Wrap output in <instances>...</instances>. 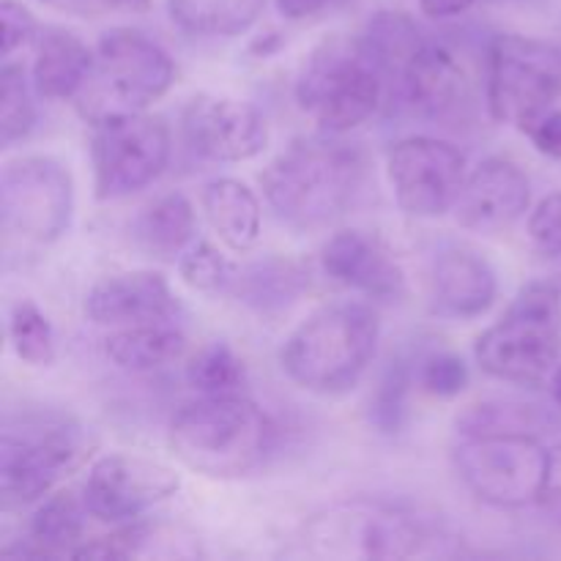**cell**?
Returning <instances> with one entry per match:
<instances>
[{"instance_id": "17", "label": "cell", "mask_w": 561, "mask_h": 561, "mask_svg": "<svg viewBox=\"0 0 561 561\" xmlns=\"http://www.w3.org/2000/svg\"><path fill=\"white\" fill-rule=\"evenodd\" d=\"M531 203V181L518 162L488 157L466 175V184L455 203L460 228L474 233H502L513 228Z\"/></svg>"}, {"instance_id": "33", "label": "cell", "mask_w": 561, "mask_h": 561, "mask_svg": "<svg viewBox=\"0 0 561 561\" xmlns=\"http://www.w3.org/2000/svg\"><path fill=\"white\" fill-rule=\"evenodd\" d=\"M179 274L192 290H201V294H230L239 268L211 241H197V244H192L181 255Z\"/></svg>"}, {"instance_id": "38", "label": "cell", "mask_w": 561, "mask_h": 561, "mask_svg": "<svg viewBox=\"0 0 561 561\" xmlns=\"http://www.w3.org/2000/svg\"><path fill=\"white\" fill-rule=\"evenodd\" d=\"M49 9H58L64 14L71 16H85V20H93V16L113 14V11H135L142 9L148 0H42Z\"/></svg>"}, {"instance_id": "7", "label": "cell", "mask_w": 561, "mask_h": 561, "mask_svg": "<svg viewBox=\"0 0 561 561\" xmlns=\"http://www.w3.org/2000/svg\"><path fill=\"white\" fill-rule=\"evenodd\" d=\"M307 540L321 557L337 559H414L442 553L449 542L442 529L409 510L389 504H345L318 515Z\"/></svg>"}, {"instance_id": "24", "label": "cell", "mask_w": 561, "mask_h": 561, "mask_svg": "<svg viewBox=\"0 0 561 561\" xmlns=\"http://www.w3.org/2000/svg\"><path fill=\"white\" fill-rule=\"evenodd\" d=\"M310 279L296 261L285 257H263L239 268L230 294L261 316H277L301 299Z\"/></svg>"}, {"instance_id": "5", "label": "cell", "mask_w": 561, "mask_h": 561, "mask_svg": "<svg viewBox=\"0 0 561 561\" xmlns=\"http://www.w3.org/2000/svg\"><path fill=\"white\" fill-rule=\"evenodd\" d=\"M477 365L496 381L537 387L561 359V290L548 279L524 285L513 305L474 343Z\"/></svg>"}, {"instance_id": "37", "label": "cell", "mask_w": 561, "mask_h": 561, "mask_svg": "<svg viewBox=\"0 0 561 561\" xmlns=\"http://www.w3.org/2000/svg\"><path fill=\"white\" fill-rule=\"evenodd\" d=\"M524 135L542 157L561 159V110L551 107L524 126Z\"/></svg>"}, {"instance_id": "6", "label": "cell", "mask_w": 561, "mask_h": 561, "mask_svg": "<svg viewBox=\"0 0 561 561\" xmlns=\"http://www.w3.org/2000/svg\"><path fill=\"white\" fill-rule=\"evenodd\" d=\"M387 75L362 38H327L296 80V102L323 135H345L376 115Z\"/></svg>"}, {"instance_id": "40", "label": "cell", "mask_w": 561, "mask_h": 561, "mask_svg": "<svg viewBox=\"0 0 561 561\" xmlns=\"http://www.w3.org/2000/svg\"><path fill=\"white\" fill-rule=\"evenodd\" d=\"M477 0H420L422 14L431 20H453V16L466 14Z\"/></svg>"}, {"instance_id": "16", "label": "cell", "mask_w": 561, "mask_h": 561, "mask_svg": "<svg viewBox=\"0 0 561 561\" xmlns=\"http://www.w3.org/2000/svg\"><path fill=\"white\" fill-rule=\"evenodd\" d=\"M398 88L416 115L438 124L463 118L474 102V85L463 60L447 44L431 38H425L403 66Z\"/></svg>"}, {"instance_id": "39", "label": "cell", "mask_w": 561, "mask_h": 561, "mask_svg": "<svg viewBox=\"0 0 561 561\" xmlns=\"http://www.w3.org/2000/svg\"><path fill=\"white\" fill-rule=\"evenodd\" d=\"M540 507L551 515L553 520L561 524V444L551 449V460H548L546 485H542Z\"/></svg>"}, {"instance_id": "22", "label": "cell", "mask_w": 561, "mask_h": 561, "mask_svg": "<svg viewBox=\"0 0 561 561\" xmlns=\"http://www.w3.org/2000/svg\"><path fill=\"white\" fill-rule=\"evenodd\" d=\"M85 496L75 491H58L44 499L31 515L25 546L16 551H3L5 557H75L85 542Z\"/></svg>"}, {"instance_id": "13", "label": "cell", "mask_w": 561, "mask_h": 561, "mask_svg": "<svg viewBox=\"0 0 561 561\" xmlns=\"http://www.w3.org/2000/svg\"><path fill=\"white\" fill-rule=\"evenodd\" d=\"M387 173L400 211L416 219H436L455 211L469 175L458 146L427 135L394 142L389 148Z\"/></svg>"}, {"instance_id": "27", "label": "cell", "mask_w": 561, "mask_h": 561, "mask_svg": "<svg viewBox=\"0 0 561 561\" xmlns=\"http://www.w3.org/2000/svg\"><path fill=\"white\" fill-rule=\"evenodd\" d=\"M168 9L184 33L233 38L261 20L266 0H168Z\"/></svg>"}, {"instance_id": "10", "label": "cell", "mask_w": 561, "mask_h": 561, "mask_svg": "<svg viewBox=\"0 0 561 561\" xmlns=\"http://www.w3.org/2000/svg\"><path fill=\"white\" fill-rule=\"evenodd\" d=\"M75 219V179L53 157L11 159L0 173V222L5 236L53 244Z\"/></svg>"}, {"instance_id": "35", "label": "cell", "mask_w": 561, "mask_h": 561, "mask_svg": "<svg viewBox=\"0 0 561 561\" xmlns=\"http://www.w3.org/2000/svg\"><path fill=\"white\" fill-rule=\"evenodd\" d=\"M0 25H3V36H0V42H3V47H0L3 60H14L16 53L36 47L38 36H42L36 16L20 0H3L0 3Z\"/></svg>"}, {"instance_id": "26", "label": "cell", "mask_w": 561, "mask_h": 561, "mask_svg": "<svg viewBox=\"0 0 561 561\" xmlns=\"http://www.w3.org/2000/svg\"><path fill=\"white\" fill-rule=\"evenodd\" d=\"M131 230H135V239L142 250L159 257H173L195 241V206L184 192H168L137 214Z\"/></svg>"}, {"instance_id": "9", "label": "cell", "mask_w": 561, "mask_h": 561, "mask_svg": "<svg viewBox=\"0 0 561 561\" xmlns=\"http://www.w3.org/2000/svg\"><path fill=\"white\" fill-rule=\"evenodd\" d=\"M551 449L535 433H471L455 447V469L480 502L499 510L540 504Z\"/></svg>"}, {"instance_id": "15", "label": "cell", "mask_w": 561, "mask_h": 561, "mask_svg": "<svg viewBox=\"0 0 561 561\" xmlns=\"http://www.w3.org/2000/svg\"><path fill=\"white\" fill-rule=\"evenodd\" d=\"M181 129L190 151L208 162H247L268 146L261 110L230 96H195L181 113Z\"/></svg>"}, {"instance_id": "31", "label": "cell", "mask_w": 561, "mask_h": 561, "mask_svg": "<svg viewBox=\"0 0 561 561\" xmlns=\"http://www.w3.org/2000/svg\"><path fill=\"white\" fill-rule=\"evenodd\" d=\"M411 365L414 362L405 359V356H394L370 400V422L383 436L400 433L405 414H409V392L411 383H414V367Z\"/></svg>"}, {"instance_id": "3", "label": "cell", "mask_w": 561, "mask_h": 561, "mask_svg": "<svg viewBox=\"0 0 561 561\" xmlns=\"http://www.w3.org/2000/svg\"><path fill=\"white\" fill-rule=\"evenodd\" d=\"M381 340V318L367 301H334L290 332L279 365L296 387L343 394L359 383Z\"/></svg>"}, {"instance_id": "18", "label": "cell", "mask_w": 561, "mask_h": 561, "mask_svg": "<svg viewBox=\"0 0 561 561\" xmlns=\"http://www.w3.org/2000/svg\"><path fill=\"white\" fill-rule=\"evenodd\" d=\"M179 310L168 279L151 268L110 274L99 279L85 296V316L99 327H140L170 321Z\"/></svg>"}, {"instance_id": "11", "label": "cell", "mask_w": 561, "mask_h": 561, "mask_svg": "<svg viewBox=\"0 0 561 561\" xmlns=\"http://www.w3.org/2000/svg\"><path fill=\"white\" fill-rule=\"evenodd\" d=\"M170 126L162 115H115L93 126V190L96 201H121L151 186L170 162Z\"/></svg>"}, {"instance_id": "42", "label": "cell", "mask_w": 561, "mask_h": 561, "mask_svg": "<svg viewBox=\"0 0 561 561\" xmlns=\"http://www.w3.org/2000/svg\"><path fill=\"white\" fill-rule=\"evenodd\" d=\"M548 389H551L553 403H557L561 409V359L557 362V367H553L551 376H548Z\"/></svg>"}, {"instance_id": "14", "label": "cell", "mask_w": 561, "mask_h": 561, "mask_svg": "<svg viewBox=\"0 0 561 561\" xmlns=\"http://www.w3.org/2000/svg\"><path fill=\"white\" fill-rule=\"evenodd\" d=\"M181 477L162 460L131 453H110L88 469L82 485L88 513L104 524H126L146 510L175 496Z\"/></svg>"}, {"instance_id": "23", "label": "cell", "mask_w": 561, "mask_h": 561, "mask_svg": "<svg viewBox=\"0 0 561 561\" xmlns=\"http://www.w3.org/2000/svg\"><path fill=\"white\" fill-rule=\"evenodd\" d=\"M203 211L214 233L233 252H247L261 239V201L239 179H214L203 186Z\"/></svg>"}, {"instance_id": "28", "label": "cell", "mask_w": 561, "mask_h": 561, "mask_svg": "<svg viewBox=\"0 0 561 561\" xmlns=\"http://www.w3.org/2000/svg\"><path fill=\"white\" fill-rule=\"evenodd\" d=\"M31 82L25 66L3 60V69H0V142L3 148L22 142L36 126Z\"/></svg>"}, {"instance_id": "30", "label": "cell", "mask_w": 561, "mask_h": 561, "mask_svg": "<svg viewBox=\"0 0 561 561\" xmlns=\"http://www.w3.org/2000/svg\"><path fill=\"white\" fill-rule=\"evenodd\" d=\"M244 378V365L228 343H208L186 365V381L201 394H239Z\"/></svg>"}, {"instance_id": "19", "label": "cell", "mask_w": 561, "mask_h": 561, "mask_svg": "<svg viewBox=\"0 0 561 561\" xmlns=\"http://www.w3.org/2000/svg\"><path fill=\"white\" fill-rule=\"evenodd\" d=\"M321 266L329 279L365 294L376 301H400L405 296V274L381 241L362 230H340L327 241Z\"/></svg>"}, {"instance_id": "32", "label": "cell", "mask_w": 561, "mask_h": 561, "mask_svg": "<svg viewBox=\"0 0 561 561\" xmlns=\"http://www.w3.org/2000/svg\"><path fill=\"white\" fill-rule=\"evenodd\" d=\"M460 436L471 433H535L542 425V416L535 405L513 403V400H488L474 403L458 416Z\"/></svg>"}, {"instance_id": "20", "label": "cell", "mask_w": 561, "mask_h": 561, "mask_svg": "<svg viewBox=\"0 0 561 561\" xmlns=\"http://www.w3.org/2000/svg\"><path fill=\"white\" fill-rule=\"evenodd\" d=\"M499 296L496 268L469 247H447L433 263V301L438 316L471 318L485 316Z\"/></svg>"}, {"instance_id": "2", "label": "cell", "mask_w": 561, "mask_h": 561, "mask_svg": "<svg viewBox=\"0 0 561 561\" xmlns=\"http://www.w3.org/2000/svg\"><path fill=\"white\" fill-rule=\"evenodd\" d=\"M272 420L241 394H201L170 420L168 442L186 469L214 480H236L268 458Z\"/></svg>"}, {"instance_id": "34", "label": "cell", "mask_w": 561, "mask_h": 561, "mask_svg": "<svg viewBox=\"0 0 561 561\" xmlns=\"http://www.w3.org/2000/svg\"><path fill=\"white\" fill-rule=\"evenodd\" d=\"M416 381L433 398H458L471 381L469 365L453 351H436L420 362Z\"/></svg>"}, {"instance_id": "21", "label": "cell", "mask_w": 561, "mask_h": 561, "mask_svg": "<svg viewBox=\"0 0 561 561\" xmlns=\"http://www.w3.org/2000/svg\"><path fill=\"white\" fill-rule=\"evenodd\" d=\"M93 64V49L77 33L60 25L42 27L33 60V91L53 102H64L80 93Z\"/></svg>"}, {"instance_id": "25", "label": "cell", "mask_w": 561, "mask_h": 561, "mask_svg": "<svg viewBox=\"0 0 561 561\" xmlns=\"http://www.w3.org/2000/svg\"><path fill=\"white\" fill-rule=\"evenodd\" d=\"M186 334L168 321L124 327L104 340V356L118 370L148 373L173 365L186 354Z\"/></svg>"}, {"instance_id": "36", "label": "cell", "mask_w": 561, "mask_h": 561, "mask_svg": "<svg viewBox=\"0 0 561 561\" xmlns=\"http://www.w3.org/2000/svg\"><path fill=\"white\" fill-rule=\"evenodd\" d=\"M529 239L548 261L561 257V192L542 197L529 217Z\"/></svg>"}, {"instance_id": "41", "label": "cell", "mask_w": 561, "mask_h": 561, "mask_svg": "<svg viewBox=\"0 0 561 561\" xmlns=\"http://www.w3.org/2000/svg\"><path fill=\"white\" fill-rule=\"evenodd\" d=\"M329 0H277V11L285 20H307L318 14Z\"/></svg>"}, {"instance_id": "12", "label": "cell", "mask_w": 561, "mask_h": 561, "mask_svg": "<svg viewBox=\"0 0 561 561\" xmlns=\"http://www.w3.org/2000/svg\"><path fill=\"white\" fill-rule=\"evenodd\" d=\"M88 449V436L69 420L25 425V431L5 427L0 442L3 507H25L49 496V491L82 463Z\"/></svg>"}, {"instance_id": "4", "label": "cell", "mask_w": 561, "mask_h": 561, "mask_svg": "<svg viewBox=\"0 0 561 561\" xmlns=\"http://www.w3.org/2000/svg\"><path fill=\"white\" fill-rule=\"evenodd\" d=\"M175 64L162 44L135 27H113L93 47V64L75 96V107L91 126L115 115L146 113L170 91Z\"/></svg>"}, {"instance_id": "1", "label": "cell", "mask_w": 561, "mask_h": 561, "mask_svg": "<svg viewBox=\"0 0 561 561\" xmlns=\"http://www.w3.org/2000/svg\"><path fill=\"white\" fill-rule=\"evenodd\" d=\"M367 175V157L340 135L305 137L272 159L261 175L263 195L279 222L294 230L332 225L354 206Z\"/></svg>"}, {"instance_id": "8", "label": "cell", "mask_w": 561, "mask_h": 561, "mask_svg": "<svg viewBox=\"0 0 561 561\" xmlns=\"http://www.w3.org/2000/svg\"><path fill=\"white\" fill-rule=\"evenodd\" d=\"M559 96L561 49L557 44L518 33H502L488 44L485 102L493 121L524 131Z\"/></svg>"}, {"instance_id": "29", "label": "cell", "mask_w": 561, "mask_h": 561, "mask_svg": "<svg viewBox=\"0 0 561 561\" xmlns=\"http://www.w3.org/2000/svg\"><path fill=\"white\" fill-rule=\"evenodd\" d=\"M9 340L14 354L25 365L47 367L55 362L53 323H49V318L31 299H20L11 305Z\"/></svg>"}]
</instances>
